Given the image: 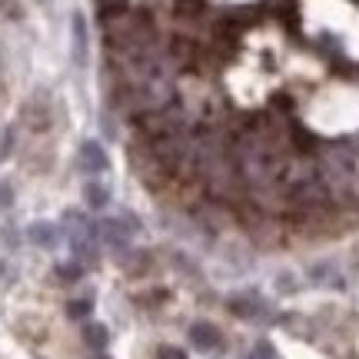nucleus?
Here are the masks:
<instances>
[{
  "mask_svg": "<svg viewBox=\"0 0 359 359\" xmlns=\"http://www.w3.org/2000/svg\"><path fill=\"white\" fill-rule=\"evenodd\" d=\"M133 233H137V219L130 217V213L114 217V219H100V223H97V236H100L107 246H114V250H127Z\"/></svg>",
  "mask_w": 359,
  "mask_h": 359,
  "instance_id": "nucleus-1",
  "label": "nucleus"
},
{
  "mask_svg": "<svg viewBox=\"0 0 359 359\" xmlns=\"http://www.w3.org/2000/svg\"><path fill=\"white\" fill-rule=\"evenodd\" d=\"M77 163H80V170H83V173L97 177V173H103V170L110 167V156H107V150H103L97 140H87L83 147H80Z\"/></svg>",
  "mask_w": 359,
  "mask_h": 359,
  "instance_id": "nucleus-2",
  "label": "nucleus"
},
{
  "mask_svg": "<svg viewBox=\"0 0 359 359\" xmlns=\"http://www.w3.org/2000/svg\"><path fill=\"white\" fill-rule=\"evenodd\" d=\"M190 343L203 353H217L223 346V333H219L213 323H193L190 326Z\"/></svg>",
  "mask_w": 359,
  "mask_h": 359,
  "instance_id": "nucleus-3",
  "label": "nucleus"
},
{
  "mask_svg": "<svg viewBox=\"0 0 359 359\" xmlns=\"http://www.w3.org/2000/svg\"><path fill=\"white\" fill-rule=\"evenodd\" d=\"M266 303L259 299L257 293H240L230 299V313H236L240 320H257V316H266Z\"/></svg>",
  "mask_w": 359,
  "mask_h": 359,
  "instance_id": "nucleus-4",
  "label": "nucleus"
},
{
  "mask_svg": "<svg viewBox=\"0 0 359 359\" xmlns=\"http://www.w3.org/2000/svg\"><path fill=\"white\" fill-rule=\"evenodd\" d=\"M27 236H30V243L50 250V246H57V240H60V230H57L53 223H34V226L27 230Z\"/></svg>",
  "mask_w": 359,
  "mask_h": 359,
  "instance_id": "nucleus-5",
  "label": "nucleus"
},
{
  "mask_svg": "<svg viewBox=\"0 0 359 359\" xmlns=\"http://www.w3.org/2000/svg\"><path fill=\"white\" fill-rule=\"evenodd\" d=\"M74 64L83 67L87 64V24H83V17H74Z\"/></svg>",
  "mask_w": 359,
  "mask_h": 359,
  "instance_id": "nucleus-6",
  "label": "nucleus"
},
{
  "mask_svg": "<svg viewBox=\"0 0 359 359\" xmlns=\"http://www.w3.org/2000/svg\"><path fill=\"white\" fill-rule=\"evenodd\" d=\"M193 57H196V47H193L190 40L177 37L173 43H170V60H173L177 67H183V70H187V67L193 64Z\"/></svg>",
  "mask_w": 359,
  "mask_h": 359,
  "instance_id": "nucleus-7",
  "label": "nucleus"
},
{
  "mask_svg": "<svg viewBox=\"0 0 359 359\" xmlns=\"http://www.w3.org/2000/svg\"><path fill=\"white\" fill-rule=\"evenodd\" d=\"M309 280L323 283V286H333V290H339V286H343V276H339V273H336V266H330V263H320V266L309 269Z\"/></svg>",
  "mask_w": 359,
  "mask_h": 359,
  "instance_id": "nucleus-8",
  "label": "nucleus"
},
{
  "mask_svg": "<svg viewBox=\"0 0 359 359\" xmlns=\"http://www.w3.org/2000/svg\"><path fill=\"white\" fill-rule=\"evenodd\" d=\"M83 196H87V206H93V210H103V206L110 203V190L103 183H87Z\"/></svg>",
  "mask_w": 359,
  "mask_h": 359,
  "instance_id": "nucleus-9",
  "label": "nucleus"
},
{
  "mask_svg": "<svg viewBox=\"0 0 359 359\" xmlns=\"http://www.w3.org/2000/svg\"><path fill=\"white\" fill-rule=\"evenodd\" d=\"M83 339H87V346L103 349L107 339H110V333H107V326H100V323H87V326H83Z\"/></svg>",
  "mask_w": 359,
  "mask_h": 359,
  "instance_id": "nucleus-10",
  "label": "nucleus"
},
{
  "mask_svg": "<svg viewBox=\"0 0 359 359\" xmlns=\"http://www.w3.org/2000/svg\"><path fill=\"white\" fill-rule=\"evenodd\" d=\"M40 103L43 100H34V103H27L24 107V116L34 123V130H47V123H50V110H43L40 114Z\"/></svg>",
  "mask_w": 359,
  "mask_h": 359,
  "instance_id": "nucleus-11",
  "label": "nucleus"
},
{
  "mask_svg": "<svg viewBox=\"0 0 359 359\" xmlns=\"http://www.w3.org/2000/svg\"><path fill=\"white\" fill-rule=\"evenodd\" d=\"M57 276L64 283H77L80 276H83V266H80V263H60V266H57Z\"/></svg>",
  "mask_w": 359,
  "mask_h": 359,
  "instance_id": "nucleus-12",
  "label": "nucleus"
},
{
  "mask_svg": "<svg viewBox=\"0 0 359 359\" xmlns=\"http://www.w3.org/2000/svg\"><path fill=\"white\" fill-rule=\"evenodd\" d=\"M97 7H100V13L110 20V17H116V13H123L127 0H97Z\"/></svg>",
  "mask_w": 359,
  "mask_h": 359,
  "instance_id": "nucleus-13",
  "label": "nucleus"
},
{
  "mask_svg": "<svg viewBox=\"0 0 359 359\" xmlns=\"http://www.w3.org/2000/svg\"><path fill=\"white\" fill-rule=\"evenodd\" d=\"M90 309H93V303H90V299H74V303L67 306V313H70L74 320H87Z\"/></svg>",
  "mask_w": 359,
  "mask_h": 359,
  "instance_id": "nucleus-14",
  "label": "nucleus"
},
{
  "mask_svg": "<svg viewBox=\"0 0 359 359\" xmlns=\"http://www.w3.org/2000/svg\"><path fill=\"white\" fill-rule=\"evenodd\" d=\"M246 359H276V349L269 346V343H257V346H253V353H250Z\"/></svg>",
  "mask_w": 359,
  "mask_h": 359,
  "instance_id": "nucleus-15",
  "label": "nucleus"
},
{
  "mask_svg": "<svg viewBox=\"0 0 359 359\" xmlns=\"http://www.w3.org/2000/svg\"><path fill=\"white\" fill-rule=\"evenodd\" d=\"M156 359H187V353L180 346H160L156 349Z\"/></svg>",
  "mask_w": 359,
  "mask_h": 359,
  "instance_id": "nucleus-16",
  "label": "nucleus"
},
{
  "mask_svg": "<svg viewBox=\"0 0 359 359\" xmlns=\"http://www.w3.org/2000/svg\"><path fill=\"white\" fill-rule=\"evenodd\" d=\"M203 7V0H177V11L180 13H187V17H193V13Z\"/></svg>",
  "mask_w": 359,
  "mask_h": 359,
  "instance_id": "nucleus-17",
  "label": "nucleus"
},
{
  "mask_svg": "<svg viewBox=\"0 0 359 359\" xmlns=\"http://www.w3.org/2000/svg\"><path fill=\"white\" fill-rule=\"evenodd\" d=\"M11 200H13L11 187H4V183H0V210H7V206H11Z\"/></svg>",
  "mask_w": 359,
  "mask_h": 359,
  "instance_id": "nucleus-18",
  "label": "nucleus"
},
{
  "mask_svg": "<svg viewBox=\"0 0 359 359\" xmlns=\"http://www.w3.org/2000/svg\"><path fill=\"white\" fill-rule=\"evenodd\" d=\"M100 359H103V356H100Z\"/></svg>",
  "mask_w": 359,
  "mask_h": 359,
  "instance_id": "nucleus-19",
  "label": "nucleus"
}]
</instances>
